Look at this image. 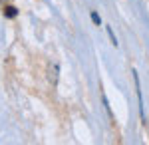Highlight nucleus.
I'll return each mask as SVG.
<instances>
[{"label": "nucleus", "mask_w": 149, "mask_h": 145, "mask_svg": "<svg viewBox=\"0 0 149 145\" xmlns=\"http://www.w3.org/2000/svg\"><path fill=\"white\" fill-rule=\"evenodd\" d=\"M92 20H93L95 24H97V26L102 24V20H100V16H97V12H92Z\"/></svg>", "instance_id": "7ed1b4c3"}, {"label": "nucleus", "mask_w": 149, "mask_h": 145, "mask_svg": "<svg viewBox=\"0 0 149 145\" xmlns=\"http://www.w3.org/2000/svg\"><path fill=\"white\" fill-rule=\"evenodd\" d=\"M107 34H109V38H111V44L117 46V40H115V36H113V30H111L109 26H107Z\"/></svg>", "instance_id": "f03ea898"}, {"label": "nucleus", "mask_w": 149, "mask_h": 145, "mask_svg": "<svg viewBox=\"0 0 149 145\" xmlns=\"http://www.w3.org/2000/svg\"><path fill=\"white\" fill-rule=\"evenodd\" d=\"M4 14H6V16H8V18H14V16H16V14H18V12H16V8H14V6H8V8H6V12H4Z\"/></svg>", "instance_id": "f257e3e1"}]
</instances>
